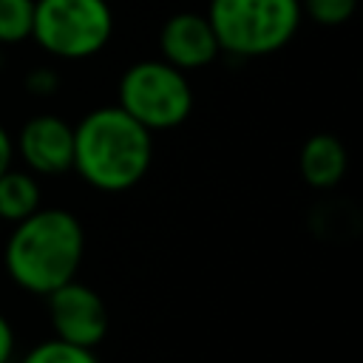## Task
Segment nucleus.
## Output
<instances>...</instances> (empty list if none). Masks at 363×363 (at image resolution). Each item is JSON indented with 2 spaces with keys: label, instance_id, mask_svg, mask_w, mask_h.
I'll return each instance as SVG.
<instances>
[{
  "label": "nucleus",
  "instance_id": "7",
  "mask_svg": "<svg viewBox=\"0 0 363 363\" xmlns=\"http://www.w3.org/2000/svg\"><path fill=\"white\" fill-rule=\"evenodd\" d=\"M14 153H20L23 164L40 176H60L71 170L74 159V125L54 113L31 116L14 142Z\"/></svg>",
  "mask_w": 363,
  "mask_h": 363
},
{
  "label": "nucleus",
  "instance_id": "6",
  "mask_svg": "<svg viewBox=\"0 0 363 363\" xmlns=\"http://www.w3.org/2000/svg\"><path fill=\"white\" fill-rule=\"evenodd\" d=\"M45 298H48V318L54 326V337L85 349L102 343V337L108 335V306L96 289L71 278Z\"/></svg>",
  "mask_w": 363,
  "mask_h": 363
},
{
  "label": "nucleus",
  "instance_id": "8",
  "mask_svg": "<svg viewBox=\"0 0 363 363\" xmlns=\"http://www.w3.org/2000/svg\"><path fill=\"white\" fill-rule=\"evenodd\" d=\"M159 48L162 60L176 65L179 71L204 68L221 54L207 14L199 11H179L167 17L159 34Z\"/></svg>",
  "mask_w": 363,
  "mask_h": 363
},
{
  "label": "nucleus",
  "instance_id": "2",
  "mask_svg": "<svg viewBox=\"0 0 363 363\" xmlns=\"http://www.w3.org/2000/svg\"><path fill=\"white\" fill-rule=\"evenodd\" d=\"M82 252L85 233L79 218L62 207H40L14 224L3 261L9 278L20 289L48 295L77 278Z\"/></svg>",
  "mask_w": 363,
  "mask_h": 363
},
{
  "label": "nucleus",
  "instance_id": "3",
  "mask_svg": "<svg viewBox=\"0 0 363 363\" xmlns=\"http://www.w3.org/2000/svg\"><path fill=\"white\" fill-rule=\"evenodd\" d=\"M207 20L218 48L233 57H267L281 51L301 26L298 0H210Z\"/></svg>",
  "mask_w": 363,
  "mask_h": 363
},
{
  "label": "nucleus",
  "instance_id": "4",
  "mask_svg": "<svg viewBox=\"0 0 363 363\" xmlns=\"http://www.w3.org/2000/svg\"><path fill=\"white\" fill-rule=\"evenodd\" d=\"M113 34L108 0H34L31 37L37 45L62 60L99 54Z\"/></svg>",
  "mask_w": 363,
  "mask_h": 363
},
{
  "label": "nucleus",
  "instance_id": "9",
  "mask_svg": "<svg viewBox=\"0 0 363 363\" xmlns=\"http://www.w3.org/2000/svg\"><path fill=\"white\" fill-rule=\"evenodd\" d=\"M298 167H301V176L309 187L329 190L346 176L349 156H346V147L337 136L315 133L303 142L301 156H298Z\"/></svg>",
  "mask_w": 363,
  "mask_h": 363
},
{
  "label": "nucleus",
  "instance_id": "14",
  "mask_svg": "<svg viewBox=\"0 0 363 363\" xmlns=\"http://www.w3.org/2000/svg\"><path fill=\"white\" fill-rule=\"evenodd\" d=\"M11 354H14V329L9 318L0 312V363H9Z\"/></svg>",
  "mask_w": 363,
  "mask_h": 363
},
{
  "label": "nucleus",
  "instance_id": "1",
  "mask_svg": "<svg viewBox=\"0 0 363 363\" xmlns=\"http://www.w3.org/2000/svg\"><path fill=\"white\" fill-rule=\"evenodd\" d=\"M153 162V133L119 105L85 113L74 125L71 170L102 193H122L145 179Z\"/></svg>",
  "mask_w": 363,
  "mask_h": 363
},
{
  "label": "nucleus",
  "instance_id": "10",
  "mask_svg": "<svg viewBox=\"0 0 363 363\" xmlns=\"http://www.w3.org/2000/svg\"><path fill=\"white\" fill-rule=\"evenodd\" d=\"M40 184L31 170L9 167L0 176V221L17 224L34 210H40Z\"/></svg>",
  "mask_w": 363,
  "mask_h": 363
},
{
  "label": "nucleus",
  "instance_id": "13",
  "mask_svg": "<svg viewBox=\"0 0 363 363\" xmlns=\"http://www.w3.org/2000/svg\"><path fill=\"white\" fill-rule=\"evenodd\" d=\"M298 3H301V14H306L320 26H340L357 9V0H298Z\"/></svg>",
  "mask_w": 363,
  "mask_h": 363
},
{
  "label": "nucleus",
  "instance_id": "15",
  "mask_svg": "<svg viewBox=\"0 0 363 363\" xmlns=\"http://www.w3.org/2000/svg\"><path fill=\"white\" fill-rule=\"evenodd\" d=\"M54 85H57V79H54V71H48V68H37L28 77V88L37 94H51Z\"/></svg>",
  "mask_w": 363,
  "mask_h": 363
},
{
  "label": "nucleus",
  "instance_id": "11",
  "mask_svg": "<svg viewBox=\"0 0 363 363\" xmlns=\"http://www.w3.org/2000/svg\"><path fill=\"white\" fill-rule=\"evenodd\" d=\"M34 0H0V45H14L31 37Z\"/></svg>",
  "mask_w": 363,
  "mask_h": 363
},
{
  "label": "nucleus",
  "instance_id": "12",
  "mask_svg": "<svg viewBox=\"0 0 363 363\" xmlns=\"http://www.w3.org/2000/svg\"><path fill=\"white\" fill-rule=\"evenodd\" d=\"M23 363H99L94 349L85 346H74L68 340L60 337H48L37 346H31L23 357Z\"/></svg>",
  "mask_w": 363,
  "mask_h": 363
},
{
  "label": "nucleus",
  "instance_id": "16",
  "mask_svg": "<svg viewBox=\"0 0 363 363\" xmlns=\"http://www.w3.org/2000/svg\"><path fill=\"white\" fill-rule=\"evenodd\" d=\"M11 162H14V142H11L9 130L0 125V176L11 167Z\"/></svg>",
  "mask_w": 363,
  "mask_h": 363
},
{
  "label": "nucleus",
  "instance_id": "5",
  "mask_svg": "<svg viewBox=\"0 0 363 363\" xmlns=\"http://www.w3.org/2000/svg\"><path fill=\"white\" fill-rule=\"evenodd\" d=\"M116 105L150 133L173 130L193 111V88L176 65L164 60H142L122 74Z\"/></svg>",
  "mask_w": 363,
  "mask_h": 363
}]
</instances>
